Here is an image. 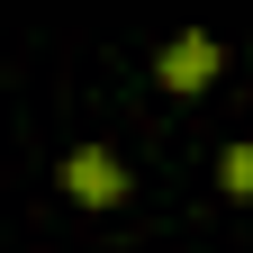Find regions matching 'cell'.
<instances>
[{"label":"cell","instance_id":"3","mask_svg":"<svg viewBox=\"0 0 253 253\" xmlns=\"http://www.w3.org/2000/svg\"><path fill=\"white\" fill-rule=\"evenodd\" d=\"M217 190H226V199H244V208H253V136L217 154Z\"/></svg>","mask_w":253,"mask_h":253},{"label":"cell","instance_id":"2","mask_svg":"<svg viewBox=\"0 0 253 253\" xmlns=\"http://www.w3.org/2000/svg\"><path fill=\"white\" fill-rule=\"evenodd\" d=\"M63 190H73L82 208H118L126 199V163L109 145H73V154H63Z\"/></svg>","mask_w":253,"mask_h":253},{"label":"cell","instance_id":"1","mask_svg":"<svg viewBox=\"0 0 253 253\" xmlns=\"http://www.w3.org/2000/svg\"><path fill=\"white\" fill-rule=\"evenodd\" d=\"M217 73H226V45H217L208 27H190V37H172L163 54H154V82H163V90H181V100H190V90H208Z\"/></svg>","mask_w":253,"mask_h":253}]
</instances>
